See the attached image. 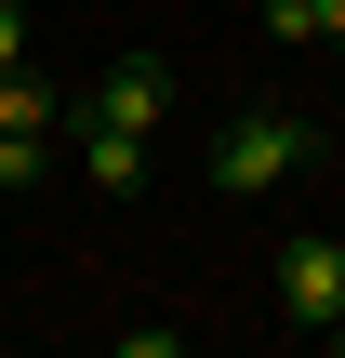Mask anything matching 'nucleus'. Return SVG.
Instances as JSON below:
<instances>
[{"mask_svg":"<svg viewBox=\"0 0 345 358\" xmlns=\"http://www.w3.org/2000/svg\"><path fill=\"white\" fill-rule=\"evenodd\" d=\"M53 120H66V93L40 66H0V133H53Z\"/></svg>","mask_w":345,"mask_h":358,"instance_id":"39448f33","label":"nucleus"},{"mask_svg":"<svg viewBox=\"0 0 345 358\" xmlns=\"http://www.w3.org/2000/svg\"><path fill=\"white\" fill-rule=\"evenodd\" d=\"M40 173H53V133H0V199H27Z\"/></svg>","mask_w":345,"mask_h":358,"instance_id":"0eeeda50","label":"nucleus"},{"mask_svg":"<svg viewBox=\"0 0 345 358\" xmlns=\"http://www.w3.org/2000/svg\"><path fill=\"white\" fill-rule=\"evenodd\" d=\"M266 40H345V0H253Z\"/></svg>","mask_w":345,"mask_h":358,"instance_id":"423d86ee","label":"nucleus"},{"mask_svg":"<svg viewBox=\"0 0 345 358\" xmlns=\"http://www.w3.org/2000/svg\"><path fill=\"white\" fill-rule=\"evenodd\" d=\"M306 159H319V120L253 93V106H226V120H213V146H199V186H213V199H279Z\"/></svg>","mask_w":345,"mask_h":358,"instance_id":"f257e3e1","label":"nucleus"},{"mask_svg":"<svg viewBox=\"0 0 345 358\" xmlns=\"http://www.w3.org/2000/svg\"><path fill=\"white\" fill-rule=\"evenodd\" d=\"M173 106H186V80H173L160 53H120V66H106V80L80 93V120H120V133H160Z\"/></svg>","mask_w":345,"mask_h":358,"instance_id":"f03ea898","label":"nucleus"},{"mask_svg":"<svg viewBox=\"0 0 345 358\" xmlns=\"http://www.w3.org/2000/svg\"><path fill=\"white\" fill-rule=\"evenodd\" d=\"M0 66H27V0H0Z\"/></svg>","mask_w":345,"mask_h":358,"instance_id":"6e6552de","label":"nucleus"},{"mask_svg":"<svg viewBox=\"0 0 345 358\" xmlns=\"http://www.w3.org/2000/svg\"><path fill=\"white\" fill-rule=\"evenodd\" d=\"M319 345H345V319H332V332H319Z\"/></svg>","mask_w":345,"mask_h":358,"instance_id":"1a4fd4ad","label":"nucleus"},{"mask_svg":"<svg viewBox=\"0 0 345 358\" xmlns=\"http://www.w3.org/2000/svg\"><path fill=\"white\" fill-rule=\"evenodd\" d=\"M80 186H93V199H146V186H160V133L80 120Z\"/></svg>","mask_w":345,"mask_h":358,"instance_id":"20e7f679","label":"nucleus"},{"mask_svg":"<svg viewBox=\"0 0 345 358\" xmlns=\"http://www.w3.org/2000/svg\"><path fill=\"white\" fill-rule=\"evenodd\" d=\"M279 306H293V332H332V319H345V239L306 226V239L279 252Z\"/></svg>","mask_w":345,"mask_h":358,"instance_id":"7ed1b4c3","label":"nucleus"}]
</instances>
